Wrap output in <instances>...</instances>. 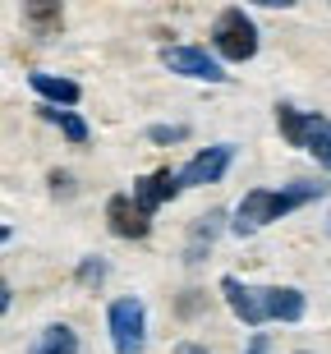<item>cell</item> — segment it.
I'll use <instances>...</instances> for the list:
<instances>
[{"instance_id": "7c38bea8", "label": "cell", "mask_w": 331, "mask_h": 354, "mask_svg": "<svg viewBox=\"0 0 331 354\" xmlns=\"http://www.w3.org/2000/svg\"><path fill=\"white\" fill-rule=\"evenodd\" d=\"M32 354H79V336L65 322H51V327L41 331V341L32 345Z\"/></svg>"}, {"instance_id": "ac0fdd59", "label": "cell", "mask_w": 331, "mask_h": 354, "mask_svg": "<svg viewBox=\"0 0 331 354\" xmlns=\"http://www.w3.org/2000/svg\"><path fill=\"white\" fill-rule=\"evenodd\" d=\"M249 354H267V336H253V341H249Z\"/></svg>"}, {"instance_id": "9a60e30c", "label": "cell", "mask_w": 331, "mask_h": 354, "mask_svg": "<svg viewBox=\"0 0 331 354\" xmlns=\"http://www.w3.org/2000/svg\"><path fill=\"white\" fill-rule=\"evenodd\" d=\"M79 281L88 290H97L102 281H106V263H102V258H83V263H79Z\"/></svg>"}, {"instance_id": "ba28073f", "label": "cell", "mask_w": 331, "mask_h": 354, "mask_svg": "<svg viewBox=\"0 0 331 354\" xmlns=\"http://www.w3.org/2000/svg\"><path fill=\"white\" fill-rule=\"evenodd\" d=\"M106 221H111V230H115L120 239H143L147 230H152V216H147L129 194H115L106 203Z\"/></svg>"}, {"instance_id": "d6986e66", "label": "cell", "mask_w": 331, "mask_h": 354, "mask_svg": "<svg viewBox=\"0 0 331 354\" xmlns=\"http://www.w3.org/2000/svg\"><path fill=\"white\" fill-rule=\"evenodd\" d=\"M175 354H207V345H180Z\"/></svg>"}, {"instance_id": "8992f818", "label": "cell", "mask_w": 331, "mask_h": 354, "mask_svg": "<svg viewBox=\"0 0 331 354\" xmlns=\"http://www.w3.org/2000/svg\"><path fill=\"white\" fill-rule=\"evenodd\" d=\"M111 345H115V354H138L143 350V304L138 299H115L111 304Z\"/></svg>"}, {"instance_id": "7a4b0ae2", "label": "cell", "mask_w": 331, "mask_h": 354, "mask_svg": "<svg viewBox=\"0 0 331 354\" xmlns=\"http://www.w3.org/2000/svg\"><path fill=\"white\" fill-rule=\"evenodd\" d=\"M322 194H327V184H308V180H294L290 189H253L235 207V235H253V230L281 221L285 212L304 207V203H313Z\"/></svg>"}, {"instance_id": "8fae6325", "label": "cell", "mask_w": 331, "mask_h": 354, "mask_svg": "<svg viewBox=\"0 0 331 354\" xmlns=\"http://www.w3.org/2000/svg\"><path fill=\"white\" fill-rule=\"evenodd\" d=\"M221 212H207V216H198V225H193V235H189V249H185V258L189 263H202V253L212 249V239H216V230H221Z\"/></svg>"}, {"instance_id": "e0dca14e", "label": "cell", "mask_w": 331, "mask_h": 354, "mask_svg": "<svg viewBox=\"0 0 331 354\" xmlns=\"http://www.w3.org/2000/svg\"><path fill=\"white\" fill-rule=\"evenodd\" d=\"M51 194L60 198V194H74V180H69L65 171H51Z\"/></svg>"}, {"instance_id": "4fadbf2b", "label": "cell", "mask_w": 331, "mask_h": 354, "mask_svg": "<svg viewBox=\"0 0 331 354\" xmlns=\"http://www.w3.org/2000/svg\"><path fill=\"white\" fill-rule=\"evenodd\" d=\"M23 24L37 28L41 37H46V32H60V24H65V10H60V5H23Z\"/></svg>"}, {"instance_id": "6da1fadb", "label": "cell", "mask_w": 331, "mask_h": 354, "mask_svg": "<svg viewBox=\"0 0 331 354\" xmlns=\"http://www.w3.org/2000/svg\"><path fill=\"white\" fill-rule=\"evenodd\" d=\"M221 295L230 304V313L244 327H263V322H299L304 317V295L290 286H244L239 276H221Z\"/></svg>"}, {"instance_id": "52a82bcc", "label": "cell", "mask_w": 331, "mask_h": 354, "mask_svg": "<svg viewBox=\"0 0 331 354\" xmlns=\"http://www.w3.org/2000/svg\"><path fill=\"white\" fill-rule=\"evenodd\" d=\"M230 157H235V147H230V143L207 147V152H198V157H193L185 171H180V184H185V189H198V184H216V180L225 175V166H230Z\"/></svg>"}, {"instance_id": "5bb4252c", "label": "cell", "mask_w": 331, "mask_h": 354, "mask_svg": "<svg viewBox=\"0 0 331 354\" xmlns=\"http://www.w3.org/2000/svg\"><path fill=\"white\" fill-rule=\"evenodd\" d=\"M41 115L51 120V124H60V133H65L69 143H88V124H83L74 111H60V106H41Z\"/></svg>"}, {"instance_id": "30bf717a", "label": "cell", "mask_w": 331, "mask_h": 354, "mask_svg": "<svg viewBox=\"0 0 331 354\" xmlns=\"http://www.w3.org/2000/svg\"><path fill=\"white\" fill-rule=\"evenodd\" d=\"M28 83H32V92H41L51 106H74L83 97L79 83H69V79H55V74H28Z\"/></svg>"}, {"instance_id": "3957f363", "label": "cell", "mask_w": 331, "mask_h": 354, "mask_svg": "<svg viewBox=\"0 0 331 354\" xmlns=\"http://www.w3.org/2000/svg\"><path fill=\"white\" fill-rule=\"evenodd\" d=\"M276 124L294 147H304L308 157H318L331 171V120L304 115V111H294V106H276Z\"/></svg>"}, {"instance_id": "9c48e42d", "label": "cell", "mask_w": 331, "mask_h": 354, "mask_svg": "<svg viewBox=\"0 0 331 354\" xmlns=\"http://www.w3.org/2000/svg\"><path fill=\"white\" fill-rule=\"evenodd\" d=\"M185 184H180V175H171V171H152V175H143V180L133 184V203L152 216V212L161 207V203H171L175 194H180Z\"/></svg>"}, {"instance_id": "277c9868", "label": "cell", "mask_w": 331, "mask_h": 354, "mask_svg": "<svg viewBox=\"0 0 331 354\" xmlns=\"http://www.w3.org/2000/svg\"><path fill=\"white\" fill-rule=\"evenodd\" d=\"M212 46L225 60H253V51H258V28H253V19L244 10H221L216 24H212Z\"/></svg>"}, {"instance_id": "5b68a950", "label": "cell", "mask_w": 331, "mask_h": 354, "mask_svg": "<svg viewBox=\"0 0 331 354\" xmlns=\"http://www.w3.org/2000/svg\"><path fill=\"white\" fill-rule=\"evenodd\" d=\"M161 65L171 74H185V79H202V83H225V69L216 65L202 46H161Z\"/></svg>"}, {"instance_id": "2e32d148", "label": "cell", "mask_w": 331, "mask_h": 354, "mask_svg": "<svg viewBox=\"0 0 331 354\" xmlns=\"http://www.w3.org/2000/svg\"><path fill=\"white\" fill-rule=\"evenodd\" d=\"M147 138H152V143H180V138H189V129L185 124H152Z\"/></svg>"}]
</instances>
